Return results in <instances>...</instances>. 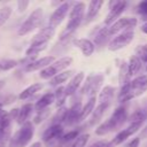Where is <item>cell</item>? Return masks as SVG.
Wrapping results in <instances>:
<instances>
[{"label":"cell","instance_id":"c3c4849f","mask_svg":"<svg viewBox=\"0 0 147 147\" xmlns=\"http://www.w3.org/2000/svg\"><path fill=\"white\" fill-rule=\"evenodd\" d=\"M3 85H5V82H3V80H0V90L2 88V86H3Z\"/></svg>","mask_w":147,"mask_h":147},{"label":"cell","instance_id":"f546056e","mask_svg":"<svg viewBox=\"0 0 147 147\" xmlns=\"http://www.w3.org/2000/svg\"><path fill=\"white\" fill-rule=\"evenodd\" d=\"M130 74H129V69H127V63L123 62L121 69H119V74H118V80L121 83L122 86L126 85L127 83H130Z\"/></svg>","mask_w":147,"mask_h":147},{"label":"cell","instance_id":"7a4b0ae2","mask_svg":"<svg viewBox=\"0 0 147 147\" xmlns=\"http://www.w3.org/2000/svg\"><path fill=\"white\" fill-rule=\"evenodd\" d=\"M84 14H85V3L84 2H76L69 14V21L68 24L65 26V29L63 30V32L60 34V39L63 40L64 38H67L68 36H70L83 22L84 18Z\"/></svg>","mask_w":147,"mask_h":147},{"label":"cell","instance_id":"4dcf8cb0","mask_svg":"<svg viewBox=\"0 0 147 147\" xmlns=\"http://www.w3.org/2000/svg\"><path fill=\"white\" fill-rule=\"evenodd\" d=\"M109 37H110V34H109L108 26H105V28H102V29L99 30V32L96 33V36L94 38V41H95L96 45H103L108 40Z\"/></svg>","mask_w":147,"mask_h":147},{"label":"cell","instance_id":"4fadbf2b","mask_svg":"<svg viewBox=\"0 0 147 147\" xmlns=\"http://www.w3.org/2000/svg\"><path fill=\"white\" fill-rule=\"evenodd\" d=\"M55 61V57L54 56H44L41 59H38V60H34L33 62L29 63L26 67H25V71H36V70H42L44 68L48 67L49 64H52L53 62Z\"/></svg>","mask_w":147,"mask_h":147},{"label":"cell","instance_id":"30bf717a","mask_svg":"<svg viewBox=\"0 0 147 147\" xmlns=\"http://www.w3.org/2000/svg\"><path fill=\"white\" fill-rule=\"evenodd\" d=\"M103 80V76L102 75H95V76H90L84 85V87L82 88V93H86L91 96H95V93L98 92L101 83Z\"/></svg>","mask_w":147,"mask_h":147},{"label":"cell","instance_id":"f1b7e54d","mask_svg":"<svg viewBox=\"0 0 147 147\" xmlns=\"http://www.w3.org/2000/svg\"><path fill=\"white\" fill-rule=\"evenodd\" d=\"M94 107H95V96H91L88 99V101L86 102V105L82 108V113H80V117H79V121H84L86 119L94 110Z\"/></svg>","mask_w":147,"mask_h":147},{"label":"cell","instance_id":"52a82bcc","mask_svg":"<svg viewBox=\"0 0 147 147\" xmlns=\"http://www.w3.org/2000/svg\"><path fill=\"white\" fill-rule=\"evenodd\" d=\"M137 25V20L133 17H122L114 22L110 26H108L109 34H116L119 31H125V30H133V28Z\"/></svg>","mask_w":147,"mask_h":147},{"label":"cell","instance_id":"83f0119b","mask_svg":"<svg viewBox=\"0 0 147 147\" xmlns=\"http://www.w3.org/2000/svg\"><path fill=\"white\" fill-rule=\"evenodd\" d=\"M115 94V87L114 86H105L101 92H100V95H99V100H100V103H110L113 96Z\"/></svg>","mask_w":147,"mask_h":147},{"label":"cell","instance_id":"1f68e13d","mask_svg":"<svg viewBox=\"0 0 147 147\" xmlns=\"http://www.w3.org/2000/svg\"><path fill=\"white\" fill-rule=\"evenodd\" d=\"M47 47V44H40V45H31L26 51H25V54L26 56H30V57H34L36 55H38L40 52H42L44 49H46Z\"/></svg>","mask_w":147,"mask_h":147},{"label":"cell","instance_id":"ee69618b","mask_svg":"<svg viewBox=\"0 0 147 147\" xmlns=\"http://www.w3.org/2000/svg\"><path fill=\"white\" fill-rule=\"evenodd\" d=\"M146 137H147V126L141 131V134H140L139 139H141V138H146Z\"/></svg>","mask_w":147,"mask_h":147},{"label":"cell","instance_id":"7c38bea8","mask_svg":"<svg viewBox=\"0 0 147 147\" xmlns=\"http://www.w3.org/2000/svg\"><path fill=\"white\" fill-rule=\"evenodd\" d=\"M80 113H82L80 102H76L75 105H72V107L70 109H67V114H65V117L63 121L64 124L65 125H74L75 123L79 122Z\"/></svg>","mask_w":147,"mask_h":147},{"label":"cell","instance_id":"277c9868","mask_svg":"<svg viewBox=\"0 0 147 147\" xmlns=\"http://www.w3.org/2000/svg\"><path fill=\"white\" fill-rule=\"evenodd\" d=\"M72 63V57L70 56H63L59 60H55L52 64H49L48 67L44 68L39 76L42 78V79H49V78H53L54 76H56L57 74L64 71V69L67 67H69L70 64Z\"/></svg>","mask_w":147,"mask_h":147},{"label":"cell","instance_id":"484cf974","mask_svg":"<svg viewBox=\"0 0 147 147\" xmlns=\"http://www.w3.org/2000/svg\"><path fill=\"white\" fill-rule=\"evenodd\" d=\"M141 63H142V62L140 61V59H139L138 56L132 55V56L130 57V61H129V63H127V69H129L130 76H136V75H138V72L140 71V69H141V67H142Z\"/></svg>","mask_w":147,"mask_h":147},{"label":"cell","instance_id":"7dc6e473","mask_svg":"<svg viewBox=\"0 0 147 147\" xmlns=\"http://www.w3.org/2000/svg\"><path fill=\"white\" fill-rule=\"evenodd\" d=\"M105 147H114V145H113V142H107Z\"/></svg>","mask_w":147,"mask_h":147},{"label":"cell","instance_id":"74e56055","mask_svg":"<svg viewBox=\"0 0 147 147\" xmlns=\"http://www.w3.org/2000/svg\"><path fill=\"white\" fill-rule=\"evenodd\" d=\"M78 136H79V130H72L65 134H62V137L60 138V141L61 144H67L69 141H74Z\"/></svg>","mask_w":147,"mask_h":147},{"label":"cell","instance_id":"ab89813d","mask_svg":"<svg viewBox=\"0 0 147 147\" xmlns=\"http://www.w3.org/2000/svg\"><path fill=\"white\" fill-rule=\"evenodd\" d=\"M28 6H29V1L28 0H20V1H17V10H18V13L25 11Z\"/></svg>","mask_w":147,"mask_h":147},{"label":"cell","instance_id":"ffe728a7","mask_svg":"<svg viewBox=\"0 0 147 147\" xmlns=\"http://www.w3.org/2000/svg\"><path fill=\"white\" fill-rule=\"evenodd\" d=\"M116 129H118L117 125H116L115 122L109 117L107 121H105L102 124H100V125L98 126V129H95V133H96L98 136H105V134H107V133H109V132H111V131H114V130H116Z\"/></svg>","mask_w":147,"mask_h":147},{"label":"cell","instance_id":"4316f807","mask_svg":"<svg viewBox=\"0 0 147 147\" xmlns=\"http://www.w3.org/2000/svg\"><path fill=\"white\" fill-rule=\"evenodd\" d=\"M109 105L110 103H100L96 108H94V110L92 113V118L90 121V125H94V124H96L101 119L103 113L107 110V108L109 107Z\"/></svg>","mask_w":147,"mask_h":147},{"label":"cell","instance_id":"f907efd6","mask_svg":"<svg viewBox=\"0 0 147 147\" xmlns=\"http://www.w3.org/2000/svg\"><path fill=\"white\" fill-rule=\"evenodd\" d=\"M146 69H147V61H146Z\"/></svg>","mask_w":147,"mask_h":147},{"label":"cell","instance_id":"e0dca14e","mask_svg":"<svg viewBox=\"0 0 147 147\" xmlns=\"http://www.w3.org/2000/svg\"><path fill=\"white\" fill-rule=\"evenodd\" d=\"M83 79H84V72H83V71L76 74V75L74 76V78L70 80V83L67 85V87L64 88L65 96L72 95V94L77 91V88L79 87V85H80V83L83 82Z\"/></svg>","mask_w":147,"mask_h":147},{"label":"cell","instance_id":"816d5d0a","mask_svg":"<svg viewBox=\"0 0 147 147\" xmlns=\"http://www.w3.org/2000/svg\"><path fill=\"white\" fill-rule=\"evenodd\" d=\"M145 46H146V48H147V45H145Z\"/></svg>","mask_w":147,"mask_h":147},{"label":"cell","instance_id":"f35d334b","mask_svg":"<svg viewBox=\"0 0 147 147\" xmlns=\"http://www.w3.org/2000/svg\"><path fill=\"white\" fill-rule=\"evenodd\" d=\"M137 10L139 14L141 15H147V0L141 1L138 6H137Z\"/></svg>","mask_w":147,"mask_h":147},{"label":"cell","instance_id":"9c48e42d","mask_svg":"<svg viewBox=\"0 0 147 147\" xmlns=\"http://www.w3.org/2000/svg\"><path fill=\"white\" fill-rule=\"evenodd\" d=\"M125 7H126L125 1H114L110 6V10H109L108 15L106 16L105 24L106 25H111L114 22H116L118 20L119 15L124 11Z\"/></svg>","mask_w":147,"mask_h":147},{"label":"cell","instance_id":"f6af8a7d","mask_svg":"<svg viewBox=\"0 0 147 147\" xmlns=\"http://www.w3.org/2000/svg\"><path fill=\"white\" fill-rule=\"evenodd\" d=\"M140 29H141V31H142L144 33H146V34H147V22H145V23L141 25V28H140Z\"/></svg>","mask_w":147,"mask_h":147},{"label":"cell","instance_id":"d590c367","mask_svg":"<svg viewBox=\"0 0 147 147\" xmlns=\"http://www.w3.org/2000/svg\"><path fill=\"white\" fill-rule=\"evenodd\" d=\"M11 11L13 10H11V8L9 6H5V7L0 8V26H2L8 21V18L11 15Z\"/></svg>","mask_w":147,"mask_h":147},{"label":"cell","instance_id":"e575fe53","mask_svg":"<svg viewBox=\"0 0 147 147\" xmlns=\"http://www.w3.org/2000/svg\"><path fill=\"white\" fill-rule=\"evenodd\" d=\"M88 138H90V134L88 133H83V134H79L72 142L71 147H85L87 141H88Z\"/></svg>","mask_w":147,"mask_h":147},{"label":"cell","instance_id":"d6986e66","mask_svg":"<svg viewBox=\"0 0 147 147\" xmlns=\"http://www.w3.org/2000/svg\"><path fill=\"white\" fill-rule=\"evenodd\" d=\"M55 101V96H54V93L49 92V93H46L44 94L37 102H36V110L37 111H42L44 109H46L48 106H51L53 102Z\"/></svg>","mask_w":147,"mask_h":147},{"label":"cell","instance_id":"3957f363","mask_svg":"<svg viewBox=\"0 0 147 147\" xmlns=\"http://www.w3.org/2000/svg\"><path fill=\"white\" fill-rule=\"evenodd\" d=\"M34 133V129L31 122H25L22 126L10 137L8 141L9 147H26L28 144L31 141Z\"/></svg>","mask_w":147,"mask_h":147},{"label":"cell","instance_id":"9a60e30c","mask_svg":"<svg viewBox=\"0 0 147 147\" xmlns=\"http://www.w3.org/2000/svg\"><path fill=\"white\" fill-rule=\"evenodd\" d=\"M63 134V127L61 124H52L42 134V140L45 142H49L54 139H60Z\"/></svg>","mask_w":147,"mask_h":147},{"label":"cell","instance_id":"bcb514c9","mask_svg":"<svg viewBox=\"0 0 147 147\" xmlns=\"http://www.w3.org/2000/svg\"><path fill=\"white\" fill-rule=\"evenodd\" d=\"M30 147H41V144H40L39 141H37V142H33Z\"/></svg>","mask_w":147,"mask_h":147},{"label":"cell","instance_id":"44dd1931","mask_svg":"<svg viewBox=\"0 0 147 147\" xmlns=\"http://www.w3.org/2000/svg\"><path fill=\"white\" fill-rule=\"evenodd\" d=\"M33 110V106L32 103H25L22 106L21 109H18V115H17V123L18 124H24L25 122H28V118L30 117L31 113Z\"/></svg>","mask_w":147,"mask_h":147},{"label":"cell","instance_id":"7402d4cb","mask_svg":"<svg viewBox=\"0 0 147 147\" xmlns=\"http://www.w3.org/2000/svg\"><path fill=\"white\" fill-rule=\"evenodd\" d=\"M110 118L116 123V125L118 127H121L125 121L127 119V114H126V110L124 107H118L115 109V111L113 113V115L110 116Z\"/></svg>","mask_w":147,"mask_h":147},{"label":"cell","instance_id":"2e32d148","mask_svg":"<svg viewBox=\"0 0 147 147\" xmlns=\"http://www.w3.org/2000/svg\"><path fill=\"white\" fill-rule=\"evenodd\" d=\"M74 45L83 53V55L85 56H91L94 52V44L86 39V38H78L74 40Z\"/></svg>","mask_w":147,"mask_h":147},{"label":"cell","instance_id":"ac0fdd59","mask_svg":"<svg viewBox=\"0 0 147 147\" xmlns=\"http://www.w3.org/2000/svg\"><path fill=\"white\" fill-rule=\"evenodd\" d=\"M102 5H103L102 0H95V1H91L88 3V8H87V11L85 15V23H88L92 20H94V17L98 15Z\"/></svg>","mask_w":147,"mask_h":147},{"label":"cell","instance_id":"8992f818","mask_svg":"<svg viewBox=\"0 0 147 147\" xmlns=\"http://www.w3.org/2000/svg\"><path fill=\"white\" fill-rule=\"evenodd\" d=\"M134 33L133 30H125L123 32H121L119 34H117L114 39H111V41L108 45L109 51H118L125 46H127L132 40H133Z\"/></svg>","mask_w":147,"mask_h":147},{"label":"cell","instance_id":"836d02e7","mask_svg":"<svg viewBox=\"0 0 147 147\" xmlns=\"http://www.w3.org/2000/svg\"><path fill=\"white\" fill-rule=\"evenodd\" d=\"M11 137V130H10V124L6 125L5 127L0 129V145H5L6 142L9 141Z\"/></svg>","mask_w":147,"mask_h":147},{"label":"cell","instance_id":"ba28073f","mask_svg":"<svg viewBox=\"0 0 147 147\" xmlns=\"http://www.w3.org/2000/svg\"><path fill=\"white\" fill-rule=\"evenodd\" d=\"M69 8H70V3H69V2H63V3H61V5L53 11V14L51 15V17H49V25H48V26L55 29L57 25H60V24L63 22L64 17L67 16V14H68V11H69Z\"/></svg>","mask_w":147,"mask_h":147},{"label":"cell","instance_id":"d6a6232c","mask_svg":"<svg viewBox=\"0 0 147 147\" xmlns=\"http://www.w3.org/2000/svg\"><path fill=\"white\" fill-rule=\"evenodd\" d=\"M17 65V61L16 60H11V59H2L0 60V71H8L14 69Z\"/></svg>","mask_w":147,"mask_h":147},{"label":"cell","instance_id":"5b68a950","mask_svg":"<svg viewBox=\"0 0 147 147\" xmlns=\"http://www.w3.org/2000/svg\"><path fill=\"white\" fill-rule=\"evenodd\" d=\"M42 15H44L42 8H36L28 16V18L23 22V24L20 26V29L17 31L18 36H25V34L30 33L31 31H33L36 28H38L42 21Z\"/></svg>","mask_w":147,"mask_h":147},{"label":"cell","instance_id":"603a6c76","mask_svg":"<svg viewBox=\"0 0 147 147\" xmlns=\"http://www.w3.org/2000/svg\"><path fill=\"white\" fill-rule=\"evenodd\" d=\"M41 88H42V84H40V83H34V84L28 86L26 88H24V90L20 93L18 99H20V100H26V99L31 98L33 94H36L37 92H39Z\"/></svg>","mask_w":147,"mask_h":147},{"label":"cell","instance_id":"8d00e7d4","mask_svg":"<svg viewBox=\"0 0 147 147\" xmlns=\"http://www.w3.org/2000/svg\"><path fill=\"white\" fill-rule=\"evenodd\" d=\"M54 96H55V100L57 101L56 102V106L57 107H62L63 106V103H64V100H65V93H64V87H62V86H60L56 91H55V93H54Z\"/></svg>","mask_w":147,"mask_h":147},{"label":"cell","instance_id":"7bdbcfd3","mask_svg":"<svg viewBox=\"0 0 147 147\" xmlns=\"http://www.w3.org/2000/svg\"><path fill=\"white\" fill-rule=\"evenodd\" d=\"M107 144L106 140H99V141H95L94 144H92L90 147H105Z\"/></svg>","mask_w":147,"mask_h":147},{"label":"cell","instance_id":"5bb4252c","mask_svg":"<svg viewBox=\"0 0 147 147\" xmlns=\"http://www.w3.org/2000/svg\"><path fill=\"white\" fill-rule=\"evenodd\" d=\"M140 126H141V125H138V124H131V125H129L126 129H124V130L119 131V132L115 136V138L113 139V141H111V142H113V145H114V146H116V145L122 144V142H123V141H125L130 136H132L133 133H136Z\"/></svg>","mask_w":147,"mask_h":147},{"label":"cell","instance_id":"b9f144b4","mask_svg":"<svg viewBox=\"0 0 147 147\" xmlns=\"http://www.w3.org/2000/svg\"><path fill=\"white\" fill-rule=\"evenodd\" d=\"M139 144H140V139H139V137H138V138L132 139V140L126 145V147H138Z\"/></svg>","mask_w":147,"mask_h":147},{"label":"cell","instance_id":"8fae6325","mask_svg":"<svg viewBox=\"0 0 147 147\" xmlns=\"http://www.w3.org/2000/svg\"><path fill=\"white\" fill-rule=\"evenodd\" d=\"M55 29L51 26L42 28L32 39H31V45H40V44H47L48 40L54 36Z\"/></svg>","mask_w":147,"mask_h":147},{"label":"cell","instance_id":"d4e9b609","mask_svg":"<svg viewBox=\"0 0 147 147\" xmlns=\"http://www.w3.org/2000/svg\"><path fill=\"white\" fill-rule=\"evenodd\" d=\"M72 75H74V71H72V70H64V71L57 74L56 76H54L53 78H51L49 84H51L52 86L61 85V84H63L64 82H67Z\"/></svg>","mask_w":147,"mask_h":147},{"label":"cell","instance_id":"60d3db41","mask_svg":"<svg viewBox=\"0 0 147 147\" xmlns=\"http://www.w3.org/2000/svg\"><path fill=\"white\" fill-rule=\"evenodd\" d=\"M7 118H9V115H8V111L5 110L3 108L0 107V122H3L6 121Z\"/></svg>","mask_w":147,"mask_h":147},{"label":"cell","instance_id":"681fc988","mask_svg":"<svg viewBox=\"0 0 147 147\" xmlns=\"http://www.w3.org/2000/svg\"><path fill=\"white\" fill-rule=\"evenodd\" d=\"M0 147H5V145H0Z\"/></svg>","mask_w":147,"mask_h":147},{"label":"cell","instance_id":"cb8c5ba5","mask_svg":"<svg viewBox=\"0 0 147 147\" xmlns=\"http://www.w3.org/2000/svg\"><path fill=\"white\" fill-rule=\"evenodd\" d=\"M147 118V109L142 108V109H138L136 110L130 117H129V123L131 124H138V125H142V123L145 122V119Z\"/></svg>","mask_w":147,"mask_h":147},{"label":"cell","instance_id":"6da1fadb","mask_svg":"<svg viewBox=\"0 0 147 147\" xmlns=\"http://www.w3.org/2000/svg\"><path fill=\"white\" fill-rule=\"evenodd\" d=\"M146 90H147V75L138 76L132 82L122 86L118 95V100L121 102L130 101L131 99L141 95Z\"/></svg>","mask_w":147,"mask_h":147}]
</instances>
